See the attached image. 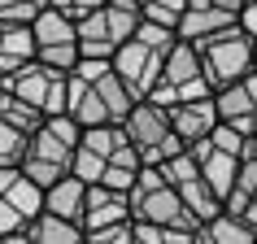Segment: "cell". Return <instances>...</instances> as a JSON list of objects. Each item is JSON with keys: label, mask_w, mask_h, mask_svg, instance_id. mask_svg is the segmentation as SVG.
Returning a JSON list of instances; mask_svg holds the SVG:
<instances>
[{"label": "cell", "mask_w": 257, "mask_h": 244, "mask_svg": "<svg viewBox=\"0 0 257 244\" xmlns=\"http://www.w3.org/2000/svg\"><path fill=\"white\" fill-rule=\"evenodd\" d=\"M235 31H240L248 44H257V0H244L240 9V22H235Z\"/></svg>", "instance_id": "obj_28"}, {"label": "cell", "mask_w": 257, "mask_h": 244, "mask_svg": "<svg viewBox=\"0 0 257 244\" xmlns=\"http://www.w3.org/2000/svg\"><path fill=\"white\" fill-rule=\"evenodd\" d=\"M240 9H244V0H188L183 22H179V44L205 48L209 40H218V35L235 31Z\"/></svg>", "instance_id": "obj_4"}, {"label": "cell", "mask_w": 257, "mask_h": 244, "mask_svg": "<svg viewBox=\"0 0 257 244\" xmlns=\"http://www.w3.org/2000/svg\"><path fill=\"white\" fill-rule=\"evenodd\" d=\"M201 53V70H205V83H209V92H222V87H235L253 74V44L244 40L240 31H227V35H218L209 40Z\"/></svg>", "instance_id": "obj_3"}, {"label": "cell", "mask_w": 257, "mask_h": 244, "mask_svg": "<svg viewBox=\"0 0 257 244\" xmlns=\"http://www.w3.org/2000/svg\"><path fill=\"white\" fill-rule=\"evenodd\" d=\"M31 40H35V61L53 74H74L79 70V35L66 18L44 0L40 18L31 22Z\"/></svg>", "instance_id": "obj_2"}, {"label": "cell", "mask_w": 257, "mask_h": 244, "mask_svg": "<svg viewBox=\"0 0 257 244\" xmlns=\"http://www.w3.org/2000/svg\"><path fill=\"white\" fill-rule=\"evenodd\" d=\"M22 240H27V244H87V235H83L74 222H61V218L40 214L35 222H27Z\"/></svg>", "instance_id": "obj_15"}, {"label": "cell", "mask_w": 257, "mask_h": 244, "mask_svg": "<svg viewBox=\"0 0 257 244\" xmlns=\"http://www.w3.org/2000/svg\"><path fill=\"white\" fill-rule=\"evenodd\" d=\"M44 131H48L53 140H61L66 149H79V140H83L79 122L70 118V113H61V118H44Z\"/></svg>", "instance_id": "obj_25"}, {"label": "cell", "mask_w": 257, "mask_h": 244, "mask_svg": "<svg viewBox=\"0 0 257 244\" xmlns=\"http://www.w3.org/2000/svg\"><path fill=\"white\" fill-rule=\"evenodd\" d=\"M0 244H9V240H0Z\"/></svg>", "instance_id": "obj_34"}, {"label": "cell", "mask_w": 257, "mask_h": 244, "mask_svg": "<svg viewBox=\"0 0 257 244\" xmlns=\"http://www.w3.org/2000/svg\"><path fill=\"white\" fill-rule=\"evenodd\" d=\"M48 5H53L57 14L66 18L70 27H79V22H87V18H92L96 9L105 5V0H48Z\"/></svg>", "instance_id": "obj_23"}, {"label": "cell", "mask_w": 257, "mask_h": 244, "mask_svg": "<svg viewBox=\"0 0 257 244\" xmlns=\"http://www.w3.org/2000/svg\"><path fill=\"white\" fill-rule=\"evenodd\" d=\"M0 201L9 205L22 222H35L44 214V192L31 179H22L18 170H0Z\"/></svg>", "instance_id": "obj_9"}, {"label": "cell", "mask_w": 257, "mask_h": 244, "mask_svg": "<svg viewBox=\"0 0 257 244\" xmlns=\"http://www.w3.org/2000/svg\"><path fill=\"white\" fill-rule=\"evenodd\" d=\"M35 61V40L31 27H0V79Z\"/></svg>", "instance_id": "obj_12"}, {"label": "cell", "mask_w": 257, "mask_h": 244, "mask_svg": "<svg viewBox=\"0 0 257 244\" xmlns=\"http://www.w3.org/2000/svg\"><path fill=\"white\" fill-rule=\"evenodd\" d=\"M209 244H257V231L244 222V218H231V214H218L214 222H205L201 231Z\"/></svg>", "instance_id": "obj_18"}, {"label": "cell", "mask_w": 257, "mask_h": 244, "mask_svg": "<svg viewBox=\"0 0 257 244\" xmlns=\"http://www.w3.org/2000/svg\"><path fill=\"white\" fill-rule=\"evenodd\" d=\"M87 244H136V222H122V227H109L100 235H87Z\"/></svg>", "instance_id": "obj_27"}, {"label": "cell", "mask_w": 257, "mask_h": 244, "mask_svg": "<svg viewBox=\"0 0 257 244\" xmlns=\"http://www.w3.org/2000/svg\"><path fill=\"white\" fill-rule=\"evenodd\" d=\"M253 205H257V196H253Z\"/></svg>", "instance_id": "obj_35"}, {"label": "cell", "mask_w": 257, "mask_h": 244, "mask_svg": "<svg viewBox=\"0 0 257 244\" xmlns=\"http://www.w3.org/2000/svg\"><path fill=\"white\" fill-rule=\"evenodd\" d=\"M196 170H201V183H205L209 192H214V196H218V205H222V201L231 196V188H235V170H240V162H231V157L214 153V144H209V157H205V162L196 166Z\"/></svg>", "instance_id": "obj_16"}, {"label": "cell", "mask_w": 257, "mask_h": 244, "mask_svg": "<svg viewBox=\"0 0 257 244\" xmlns=\"http://www.w3.org/2000/svg\"><path fill=\"white\" fill-rule=\"evenodd\" d=\"M0 92L22 100V105H31L40 118H61V113H66V74H53V70H44L40 61H31V66L5 74V79H0Z\"/></svg>", "instance_id": "obj_1"}, {"label": "cell", "mask_w": 257, "mask_h": 244, "mask_svg": "<svg viewBox=\"0 0 257 244\" xmlns=\"http://www.w3.org/2000/svg\"><path fill=\"white\" fill-rule=\"evenodd\" d=\"M209 144H214V153H222V157H231V162H240V157H244V136H240V131H231V127H222V122L214 127Z\"/></svg>", "instance_id": "obj_24"}, {"label": "cell", "mask_w": 257, "mask_h": 244, "mask_svg": "<svg viewBox=\"0 0 257 244\" xmlns=\"http://www.w3.org/2000/svg\"><path fill=\"white\" fill-rule=\"evenodd\" d=\"M79 149H87L92 157H100V162H113V153L126 149V136H122V127H96V131H83Z\"/></svg>", "instance_id": "obj_19"}, {"label": "cell", "mask_w": 257, "mask_h": 244, "mask_svg": "<svg viewBox=\"0 0 257 244\" xmlns=\"http://www.w3.org/2000/svg\"><path fill=\"white\" fill-rule=\"evenodd\" d=\"M253 70H257V44H253Z\"/></svg>", "instance_id": "obj_33"}, {"label": "cell", "mask_w": 257, "mask_h": 244, "mask_svg": "<svg viewBox=\"0 0 257 244\" xmlns=\"http://www.w3.org/2000/svg\"><path fill=\"white\" fill-rule=\"evenodd\" d=\"M192 244H209V240H205V235H196V240H192Z\"/></svg>", "instance_id": "obj_31"}, {"label": "cell", "mask_w": 257, "mask_h": 244, "mask_svg": "<svg viewBox=\"0 0 257 244\" xmlns=\"http://www.w3.org/2000/svg\"><path fill=\"white\" fill-rule=\"evenodd\" d=\"M192 83H205L201 53H196L192 44H175V48L162 57V87L183 92V87H192Z\"/></svg>", "instance_id": "obj_10"}, {"label": "cell", "mask_w": 257, "mask_h": 244, "mask_svg": "<svg viewBox=\"0 0 257 244\" xmlns=\"http://www.w3.org/2000/svg\"><path fill=\"white\" fill-rule=\"evenodd\" d=\"M105 27H109L113 48L131 44L140 31V0H105Z\"/></svg>", "instance_id": "obj_14"}, {"label": "cell", "mask_w": 257, "mask_h": 244, "mask_svg": "<svg viewBox=\"0 0 257 244\" xmlns=\"http://www.w3.org/2000/svg\"><path fill=\"white\" fill-rule=\"evenodd\" d=\"M27 144L31 140L22 136V131H14V127L0 122V170H18L22 157H27Z\"/></svg>", "instance_id": "obj_21"}, {"label": "cell", "mask_w": 257, "mask_h": 244, "mask_svg": "<svg viewBox=\"0 0 257 244\" xmlns=\"http://www.w3.org/2000/svg\"><path fill=\"white\" fill-rule=\"evenodd\" d=\"M92 92H96V100L105 105V113H109V122H113V127H122V122H126V113L140 105V100L126 92V83H122L113 70H105V74L92 83Z\"/></svg>", "instance_id": "obj_13"}, {"label": "cell", "mask_w": 257, "mask_h": 244, "mask_svg": "<svg viewBox=\"0 0 257 244\" xmlns=\"http://www.w3.org/2000/svg\"><path fill=\"white\" fill-rule=\"evenodd\" d=\"M122 222H136L131 218V201L118 196V192L105 188H87V201H83V235H100L109 227H122Z\"/></svg>", "instance_id": "obj_7"}, {"label": "cell", "mask_w": 257, "mask_h": 244, "mask_svg": "<svg viewBox=\"0 0 257 244\" xmlns=\"http://www.w3.org/2000/svg\"><path fill=\"white\" fill-rule=\"evenodd\" d=\"M40 9L44 0H0V27H31Z\"/></svg>", "instance_id": "obj_22"}, {"label": "cell", "mask_w": 257, "mask_h": 244, "mask_svg": "<svg viewBox=\"0 0 257 244\" xmlns=\"http://www.w3.org/2000/svg\"><path fill=\"white\" fill-rule=\"evenodd\" d=\"M70 157H74V149H66L61 140H53L40 127V131L31 136V144H27V157L18 166V175L31 179L40 192H48V188H57V183L70 175Z\"/></svg>", "instance_id": "obj_5"}, {"label": "cell", "mask_w": 257, "mask_h": 244, "mask_svg": "<svg viewBox=\"0 0 257 244\" xmlns=\"http://www.w3.org/2000/svg\"><path fill=\"white\" fill-rule=\"evenodd\" d=\"M22 231H27V222H22L9 205L0 201V240H14V235H22Z\"/></svg>", "instance_id": "obj_29"}, {"label": "cell", "mask_w": 257, "mask_h": 244, "mask_svg": "<svg viewBox=\"0 0 257 244\" xmlns=\"http://www.w3.org/2000/svg\"><path fill=\"white\" fill-rule=\"evenodd\" d=\"M231 196H240V201H248V205H253V196H257V162H240Z\"/></svg>", "instance_id": "obj_26"}, {"label": "cell", "mask_w": 257, "mask_h": 244, "mask_svg": "<svg viewBox=\"0 0 257 244\" xmlns=\"http://www.w3.org/2000/svg\"><path fill=\"white\" fill-rule=\"evenodd\" d=\"M166 118H170V136H175L183 149H192V144H205V140L214 136V127H218L214 96H209V100H192V105H175Z\"/></svg>", "instance_id": "obj_8"}, {"label": "cell", "mask_w": 257, "mask_h": 244, "mask_svg": "<svg viewBox=\"0 0 257 244\" xmlns=\"http://www.w3.org/2000/svg\"><path fill=\"white\" fill-rule=\"evenodd\" d=\"M109 70L126 83V92L136 96V100H149L153 87L162 83V53H153V48H144V44L131 40V44H122L118 53H113Z\"/></svg>", "instance_id": "obj_6"}, {"label": "cell", "mask_w": 257, "mask_h": 244, "mask_svg": "<svg viewBox=\"0 0 257 244\" xmlns=\"http://www.w3.org/2000/svg\"><path fill=\"white\" fill-rule=\"evenodd\" d=\"M9 244H27V240H22V235H14V240H9Z\"/></svg>", "instance_id": "obj_32"}, {"label": "cell", "mask_w": 257, "mask_h": 244, "mask_svg": "<svg viewBox=\"0 0 257 244\" xmlns=\"http://www.w3.org/2000/svg\"><path fill=\"white\" fill-rule=\"evenodd\" d=\"M183 9H188V0H140V22L144 27H157V31H170L179 40Z\"/></svg>", "instance_id": "obj_17"}, {"label": "cell", "mask_w": 257, "mask_h": 244, "mask_svg": "<svg viewBox=\"0 0 257 244\" xmlns=\"http://www.w3.org/2000/svg\"><path fill=\"white\" fill-rule=\"evenodd\" d=\"M0 122H5V127H14V131H22L27 140L44 127V118H40L31 105H22V100H14V96H5V92H0Z\"/></svg>", "instance_id": "obj_20"}, {"label": "cell", "mask_w": 257, "mask_h": 244, "mask_svg": "<svg viewBox=\"0 0 257 244\" xmlns=\"http://www.w3.org/2000/svg\"><path fill=\"white\" fill-rule=\"evenodd\" d=\"M248 136H257V109H253V118H248Z\"/></svg>", "instance_id": "obj_30"}, {"label": "cell", "mask_w": 257, "mask_h": 244, "mask_svg": "<svg viewBox=\"0 0 257 244\" xmlns=\"http://www.w3.org/2000/svg\"><path fill=\"white\" fill-rule=\"evenodd\" d=\"M83 201H87V188H83L79 179H61L57 188H48L44 192V214L48 218H61V222H74L79 227L83 222ZM83 231V227H79Z\"/></svg>", "instance_id": "obj_11"}]
</instances>
